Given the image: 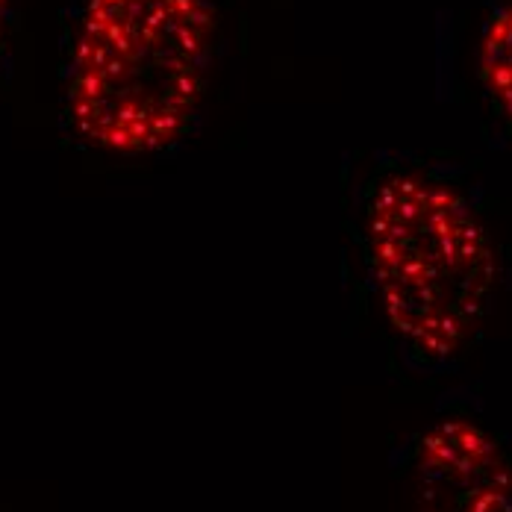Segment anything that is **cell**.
<instances>
[{"instance_id":"cell-1","label":"cell","mask_w":512,"mask_h":512,"mask_svg":"<svg viewBox=\"0 0 512 512\" xmlns=\"http://www.w3.org/2000/svg\"><path fill=\"white\" fill-rule=\"evenodd\" d=\"M218 51L215 0H83L62 68L68 130L109 156L177 148Z\"/></svg>"},{"instance_id":"cell-5","label":"cell","mask_w":512,"mask_h":512,"mask_svg":"<svg viewBox=\"0 0 512 512\" xmlns=\"http://www.w3.org/2000/svg\"><path fill=\"white\" fill-rule=\"evenodd\" d=\"M433 512H439V510H433Z\"/></svg>"},{"instance_id":"cell-4","label":"cell","mask_w":512,"mask_h":512,"mask_svg":"<svg viewBox=\"0 0 512 512\" xmlns=\"http://www.w3.org/2000/svg\"><path fill=\"white\" fill-rule=\"evenodd\" d=\"M9 6H12V0H0V53H3V42H6V24H9Z\"/></svg>"},{"instance_id":"cell-2","label":"cell","mask_w":512,"mask_h":512,"mask_svg":"<svg viewBox=\"0 0 512 512\" xmlns=\"http://www.w3.org/2000/svg\"><path fill=\"white\" fill-rule=\"evenodd\" d=\"M357 242L368 292L410 354L442 362L468 345L492 304L498 256L454 180L377 168L359 192Z\"/></svg>"},{"instance_id":"cell-3","label":"cell","mask_w":512,"mask_h":512,"mask_svg":"<svg viewBox=\"0 0 512 512\" xmlns=\"http://www.w3.org/2000/svg\"><path fill=\"white\" fill-rule=\"evenodd\" d=\"M477 77L512 133V0L492 9L477 48Z\"/></svg>"}]
</instances>
